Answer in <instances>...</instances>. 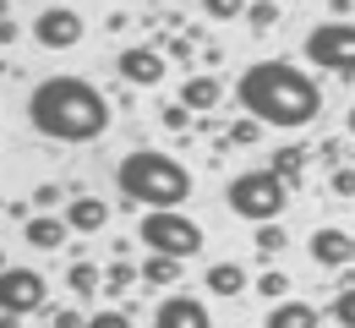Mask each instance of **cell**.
Segmentation results:
<instances>
[{
	"mask_svg": "<svg viewBox=\"0 0 355 328\" xmlns=\"http://www.w3.org/2000/svg\"><path fill=\"white\" fill-rule=\"evenodd\" d=\"M235 104L257 121V126H279V132H301L322 115V88L311 83V71L290 66V60H257L241 71L235 83Z\"/></svg>",
	"mask_w": 355,
	"mask_h": 328,
	"instance_id": "6da1fadb",
	"label": "cell"
},
{
	"mask_svg": "<svg viewBox=\"0 0 355 328\" xmlns=\"http://www.w3.org/2000/svg\"><path fill=\"white\" fill-rule=\"evenodd\" d=\"M115 110L88 77H44L28 94V126L49 142H98Z\"/></svg>",
	"mask_w": 355,
	"mask_h": 328,
	"instance_id": "7a4b0ae2",
	"label": "cell"
},
{
	"mask_svg": "<svg viewBox=\"0 0 355 328\" xmlns=\"http://www.w3.org/2000/svg\"><path fill=\"white\" fill-rule=\"evenodd\" d=\"M115 187H121V208H180L191 197V170L159 153V148H132L121 164H115Z\"/></svg>",
	"mask_w": 355,
	"mask_h": 328,
	"instance_id": "3957f363",
	"label": "cell"
},
{
	"mask_svg": "<svg viewBox=\"0 0 355 328\" xmlns=\"http://www.w3.org/2000/svg\"><path fill=\"white\" fill-rule=\"evenodd\" d=\"M290 197H295V191L263 164V170H241V175L224 187V208H230L235 219H246V225H273V219H284Z\"/></svg>",
	"mask_w": 355,
	"mask_h": 328,
	"instance_id": "277c9868",
	"label": "cell"
},
{
	"mask_svg": "<svg viewBox=\"0 0 355 328\" xmlns=\"http://www.w3.org/2000/svg\"><path fill=\"white\" fill-rule=\"evenodd\" d=\"M137 241H142L153 257H175V263H186V257L202 252V225L186 219L180 208H153V214L137 219Z\"/></svg>",
	"mask_w": 355,
	"mask_h": 328,
	"instance_id": "5b68a950",
	"label": "cell"
},
{
	"mask_svg": "<svg viewBox=\"0 0 355 328\" xmlns=\"http://www.w3.org/2000/svg\"><path fill=\"white\" fill-rule=\"evenodd\" d=\"M301 49H306L311 66H322V71L355 83V22H317Z\"/></svg>",
	"mask_w": 355,
	"mask_h": 328,
	"instance_id": "8992f818",
	"label": "cell"
},
{
	"mask_svg": "<svg viewBox=\"0 0 355 328\" xmlns=\"http://www.w3.org/2000/svg\"><path fill=\"white\" fill-rule=\"evenodd\" d=\"M44 307H49V279L39 268H17V263L0 268V312L28 318V312H44Z\"/></svg>",
	"mask_w": 355,
	"mask_h": 328,
	"instance_id": "52a82bcc",
	"label": "cell"
},
{
	"mask_svg": "<svg viewBox=\"0 0 355 328\" xmlns=\"http://www.w3.org/2000/svg\"><path fill=\"white\" fill-rule=\"evenodd\" d=\"M115 71H121L126 88H159L164 71H170V60H164V49H153V44H126L115 55Z\"/></svg>",
	"mask_w": 355,
	"mask_h": 328,
	"instance_id": "ba28073f",
	"label": "cell"
},
{
	"mask_svg": "<svg viewBox=\"0 0 355 328\" xmlns=\"http://www.w3.org/2000/svg\"><path fill=\"white\" fill-rule=\"evenodd\" d=\"M83 33H88V22H83L71 6H44L39 22H33V39H39L44 49H77Z\"/></svg>",
	"mask_w": 355,
	"mask_h": 328,
	"instance_id": "9c48e42d",
	"label": "cell"
},
{
	"mask_svg": "<svg viewBox=\"0 0 355 328\" xmlns=\"http://www.w3.org/2000/svg\"><path fill=\"white\" fill-rule=\"evenodd\" d=\"M153 328H214V318L197 295H164L153 307Z\"/></svg>",
	"mask_w": 355,
	"mask_h": 328,
	"instance_id": "30bf717a",
	"label": "cell"
},
{
	"mask_svg": "<svg viewBox=\"0 0 355 328\" xmlns=\"http://www.w3.org/2000/svg\"><path fill=\"white\" fill-rule=\"evenodd\" d=\"M311 263L317 268H345V263H355V235H345L339 225H322V230H311Z\"/></svg>",
	"mask_w": 355,
	"mask_h": 328,
	"instance_id": "8fae6325",
	"label": "cell"
},
{
	"mask_svg": "<svg viewBox=\"0 0 355 328\" xmlns=\"http://www.w3.org/2000/svg\"><path fill=\"white\" fill-rule=\"evenodd\" d=\"M22 241H28L33 252H60V246L71 241V225H66V214H33V219L22 225Z\"/></svg>",
	"mask_w": 355,
	"mask_h": 328,
	"instance_id": "7c38bea8",
	"label": "cell"
},
{
	"mask_svg": "<svg viewBox=\"0 0 355 328\" xmlns=\"http://www.w3.org/2000/svg\"><path fill=\"white\" fill-rule=\"evenodd\" d=\"M268 170H273L290 191H301V181H306V170H311V148H301V142L273 148V153H268Z\"/></svg>",
	"mask_w": 355,
	"mask_h": 328,
	"instance_id": "4fadbf2b",
	"label": "cell"
},
{
	"mask_svg": "<svg viewBox=\"0 0 355 328\" xmlns=\"http://www.w3.org/2000/svg\"><path fill=\"white\" fill-rule=\"evenodd\" d=\"M66 225H71V235H98L110 225V202L104 197H71L66 202Z\"/></svg>",
	"mask_w": 355,
	"mask_h": 328,
	"instance_id": "5bb4252c",
	"label": "cell"
},
{
	"mask_svg": "<svg viewBox=\"0 0 355 328\" xmlns=\"http://www.w3.org/2000/svg\"><path fill=\"white\" fill-rule=\"evenodd\" d=\"M317 323H322V312L311 301H279V307H268L263 328H317Z\"/></svg>",
	"mask_w": 355,
	"mask_h": 328,
	"instance_id": "9a60e30c",
	"label": "cell"
},
{
	"mask_svg": "<svg viewBox=\"0 0 355 328\" xmlns=\"http://www.w3.org/2000/svg\"><path fill=\"white\" fill-rule=\"evenodd\" d=\"M202 284H208V295H219V301H235V295H241V290H246V268H241V263H214V268H208V274H202Z\"/></svg>",
	"mask_w": 355,
	"mask_h": 328,
	"instance_id": "2e32d148",
	"label": "cell"
},
{
	"mask_svg": "<svg viewBox=\"0 0 355 328\" xmlns=\"http://www.w3.org/2000/svg\"><path fill=\"white\" fill-rule=\"evenodd\" d=\"M66 290H71L77 301H93V295L104 290V268H98V263H88V257H77V263L66 268Z\"/></svg>",
	"mask_w": 355,
	"mask_h": 328,
	"instance_id": "e0dca14e",
	"label": "cell"
},
{
	"mask_svg": "<svg viewBox=\"0 0 355 328\" xmlns=\"http://www.w3.org/2000/svg\"><path fill=\"white\" fill-rule=\"evenodd\" d=\"M219 98H224V88L214 77H186V83H180V104H186L191 115H197V110H214Z\"/></svg>",
	"mask_w": 355,
	"mask_h": 328,
	"instance_id": "ac0fdd59",
	"label": "cell"
},
{
	"mask_svg": "<svg viewBox=\"0 0 355 328\" xmlns=\"http://www.w3.org/2000/svg\"><path fill=\"white\" fill-rule=\"evenodd\" d=\"M104 290H110V295H132V290H142V268L126 263V257H115V263L104 268Z\"/></svg>",
	"mask_w": 355,
	"mask_h": 328,
	"instance_id": "d6986e66",
	"label": "cell"
},
{
	"mask_svg": "<svg viewBox=\"0 0 355 328\" xmlns=\"http://www.w3.org/2000/svg\"><path fill=\"white\" fill-rule=\"evenodd\" d=\"M252 290L263 295L268 307H279V301H290V274H284V268H268V263H263V274L252 279Z\"/></svg>",
	"mask_w": 355,
	"mask_h": 328,
	"instance_id": "ffe728a7",
	"label": "cell"
},
{
	"mask_svg": "<svg viewBox=\"0 0 355 328\" xmlns=\"http://www.w3.org/2000/svg\"><path fill=\"white\" fill-rule=\"evenodd\" d=\"M180 279V263L175 257H153V252H148V263H142V284H148V290H164V284H175Z\"/></svg>",
	"mask_w": 355,
	"mask_h": 328,
	"instance_id": "44dd1931",
	"label": "cell"
},
{
	"mask_svg": "<svg viewBox=\"0 0 355 328\" xmlns=\"http://www.w3.org/2000/svg\"><path fill=\"white\" fill-rule=\"evenodd\" d=\"M252 246H257V257H279V252H284V246H290V235H284V225H279V219H273V225H257V235H252Z\"/></svg>",
	"mask_w": 355,
	"mask_h": 328,
	"instance_id": "7402d4cb",
	"label": "cell"
},
{
	"mask_svg": "<svg viewBox=\"0 0 355 328\" xmlns=\"http://www.w3.org/2000/svg\"><path fill=\"white\" fill-rule=\"evenodd\" d=\"M334 323L339 328H355V284H339V295H334Z\"/></svg>",
	"mask_w": 355,
	"mask_h": 328,
	"instance_id": "603a6c76",
	"label": "cell"
},
{
	"mask_svg": "<svg viewBox=\"0 0 355 328\" xmlns=\"http://www.w3.org/2000/svg\"><path fill=\"white\" fill-rule=\"evenodd\" d=\"M208 22H241L246 17V0H202Z\"/></svg>",
	"mask_w": 355,
	"mask_h": 328,
	"instance_id": "cb8c5ba5",
	"label": "cell"
},
{
	"mask_svg": "<svg viewBox=\"0 0 355 328\" xmlns=\"http://www.w3.org/2000/svg\"><path fill=\"white\" fill-rule=\"evenodd\" d=\"M257 137H263V126H257L252 115H241V121H235V126L224 132V142H241V148H252V142H257Z\"/></svg>",
	"mask_w": 355,
	"mask_h": 328,
	"instance_id": "d4e9b609",
	"label": "cell"
},
{
	"mask_svg": "<svg viewBox=\"0 0 355 328\" xmlns=\"http://www.w3.org/2000/svg\"><path fill=\"white\" fill-rule=\"evenodd\" d=\"M246 22H252V28H273V22H279V0H257V6H246Z\"/></svg>",
	"mask_w": 355,
	"mask_h": 328,
	"instance_id": "484cf974",
	"label": "cell"
},
{
	"mask_svg": "<svg viewBox=\"0 0 355 328\" xmlns=\"http://www.w3.org/2000/svg\"><path fill=\"white\" fill-rule=\"evenodd\" d=\"M159 121H164V132H191V110H186V104H164V115H159Z\"/></svg>",
	"mask_w": 355,
	"mask_h": 328,
	"instance_id": "4316f807",
	"label": "cell"
},
{
	"mask_svg": "<svg viewBox=\"0 0 355 328\" xmlns=\"http://www.w3.org/2000/svg\"><path fill=\"white\" fill-rule=\"evenodd\" d=\"M83 328H132V312H115V307H110V312H93Z\"/></svg>",
	"mask_w": 355,
	"mask_h": 328,
	"instance_id": "83f0119b",
	"label": "cell"
},
{
	"mask_svg": "<svg viewBox=\"0 0 355 328\" xmlns=\"http://www.w3.org/2000/svg\"><path fill=\"white\" fill-rule=\"evenodd\" d=\"M60 197H66V191L55 187V181H44V187H33V208H44V214H49V208H55Z\"/></svg>",
	"mask_w": 355,
	"mask_h": 328,
	"instance_id": "f1b7e54d",
	"label": "cell"
},
{
	"mask_svg": "<svg viewBox=\"0 0 355 328\" xmlns=\"http://www.w3.org/2000/svg\"><path fill=\"white\" fill-rule=\"evenodd\" d=\"M328 187H334V197H355V170H334Z\"/></svg>",
	"mask_w": 355,
	"mask_h": 328,
	"instance_id": "f546056e",
	"label": "cell"
},
{
	"mask_svg": "<svg viewBox=\"0 0 355 328\" xmlns=\"http://www.w3.org/2000/svg\"><path fill=\"white\" fill-rule=\"evenodd\" d=\"M49 328H83V318H77L71 307H55V312H49Z\"/></svg>",
	"mask_w": 355,
	"mask_h": 328,
	"instance_id": "4dcf8cb0",
	"label": "cell"
},
{
	"mask_svg": "<svg viewBox=\"0 0 355 328\" xmlns=\"http://www.w3.org/2000/svg\"><path fill=\"white\" fill-rule=\"evenodd\" d=\"M164 55H180V60H186V55H191V44H186V39H164Z\"/></svg>",
	"mask_w": 355,
	"mask_h": 328,
	"instance_id": "1f68e13d",
	"label": "cell"
},
{
	"mask_svg": "<svg viewBox=\"0 0 355 328\" xmlns=\"http://www.w3.org/2000/svg\"><path fill=\"white\" fill-rule=\"evenodd\" d=\"M0 328H22V318H11V312H0Z\"/></svg>",
	"mask_w": 355,
	"mask_h": 328,
	"instance_id": "d6a6232c",
	"label": "cell"
},
{
	"mask_svg": "<svg viewBox=\"0 0 355 328\" xmlns=\"http://www.w3.org/2000/svg\"><path fill=\"white\" fill-rule=\"evenodd\" d=\"M0 22H11V6H6V0H0Z\"/></svg>",
	"mask_w": 355,
	"mask_h": 328,
	"instance_id": "836d02e7",
	"label": "cell"
},
{
	"mask_svg": "<svg viewBox=\"0 0 355 328\" xmlns=\"http://www.w3.org/2000/svg\"><path fill=\"white\" fill-rule=\"evenodd\" d=\"M345 126H350V137H355V110H350V121H345Z\"/></svg>",
	"mask_w": 355,
	"mask_h": 328,
	"instance_id": "e575fe53",
	"label": "cell"
},
{
	"mask_svg": "<svg viewBox=\"0 0 355 328\" xmlns=\"http://www.w3.org/2000/svg\"><path fill=\"white\" fill-rule=\"evenodd\" d=\"M60 6H71V0H60Z\"/></svg>",
	"mask_w": 355,
	"mask_h": 328,
	"instance_id": "d590c367",
	"label": "cell"
},
{
	"mask_svg": "<svg viewBox=\"0 0 355 328\" xmlns=\"http://www.w3.org/2000/svg\"><path fill=\"white\" fill-rule=\"evenodd\" d=\"M0 268H6V257H0Z\"/></svg>",
	"mask_w": 355,
	"mask_h": 328,
	"instance_id": "8d00e7d4",
	"label": "cell"
}]
</instances>
